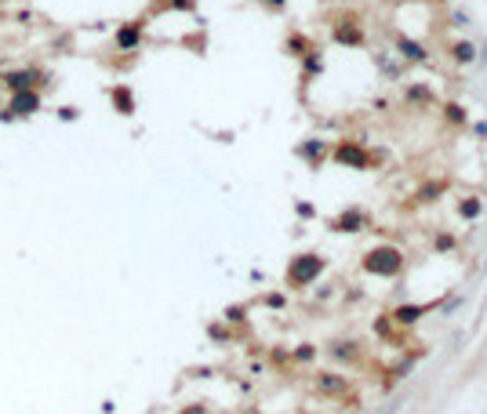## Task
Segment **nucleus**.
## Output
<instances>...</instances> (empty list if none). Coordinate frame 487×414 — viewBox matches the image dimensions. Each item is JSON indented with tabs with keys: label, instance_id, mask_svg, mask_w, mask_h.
Masks as SVG:
<instances>
[{
	"label": "nucleus",
	"instance_id": "20",
	"mask_svg": "<svg viewBox=\"0 0 487 414\" xmlns=\"http://www.w3.org/2000/svg\"><path fill=\"white\" fill-rule=\"evenodd\" d=\"M153 11H186V15H193L197 11V0H157Z\"/></svg>",
	"mask_w": 487,
	"mask_h": 414
},
{
	"label": "nucleus",
	"instance_id": "16",
	"mask_svg": "<svg viewBox=\"0 0 487 414\" xmlns=\"http://www.w3.org/2000/svg\"><path fill=\"white\" fill-rule=\"evenodd\" d=\"M444 193H447V182H444V179L426 182V185H422L418 193H415V204H436V200H440Z\"/></svg>",
	"mask_w": 487,
	"mask_h": 414
},
{
	"label": "nucleus",
	"instance_id": "8",
	"mask_svg": "<svg viewBox=\"0 0 487 414\" xmlns=\"http://www.w3.org/2000/svg\"><path fill=\"white\" fill-rule=\"evenodd\" d=\"M367 226H371V218H367L364 207H346L338 218H331V229L335 233H364Z\"/></svg>",
	"mask_w": 487,
	"mask_h": 414
},
{
	"label": "nucleus",
	"instance_id": "21",
	"mask_svg": "<svg viewBox=\"0 0 487 414\" xmlns=\"http://www.w3.org/2000/svg\"><path fill=\"white\" fill-rule=\"evenodd\" d=\"M408 102H411V106H433L429 84H411V88H408Z\"/></svg>",
	"mask_w": 487,
	"mask_h": 414
},
{
	"label": "nucleus",
	"instance_id": "15",
	"mask_svg": "<svg viewBox=\"0 0 487 414\" xmlns=\"http://www.w3.org/2000/svg\"><path fill=\"white\" fill-rule=\"evenodd\" d=\"M447 55L458 62V66H473L477 62V44H469V40H454L451 47H447Z\"/></svg>",
	"mask_w": 487,
	"mask_h": 414
},
{
	"label": "nucleus",
	"instance_id": "22",
	"mask_svg": "<svg viewBox=\"0 0 487 414\" xmlns=\"http://www.w3.org/2000/svg\"><path fill=\"white\" fill-rule=\"evenodd\" d=\"M444 120H447L451 127H465V109H462L458 102H447V106H444Z\"/></svg>",
	"mask_w": 487,
	"mask_h": 414
},
{
	"label": "nucleus",
	"instance_id": "9",
	"mask_svg": "<svg viewBox=\"0 0 487 414\" xmlns=\"http://www.w3.org/2000/svg\"><path fill=\"white\" fill-rule=\"evenodd\" d=\"M295 153H298L302 160H305V164H310V167L317 171V167L324 164V156H331V142H324V138H305V142H302V146H298Z\"/></svg>",
	"mask_w": 487,
	"mask_h": 414
},
{
	"label": "nucleus",
	"instance_id": "19",
	"mask_svg": "<svg viewBox=\"0 0 487 414\" xmlns=\"http://www.w3.org/2000/svg\"><path fill=\"white\" fill-rule=\"evenodd\" d=\"M324 73V58H320V51L313 47L310 55H302V81H310V76H320Z\"/></svg>",
	"mask_w": 487,
	"mask_h": 414
},
{
	"label": "nucleus",
	"instance_id": "1",
	"mask_svg": "<svg viewBox=\"0 0 487 414\" xmlns=\"http://www.w3.org/2000/svg\"><path fill=\"white\" fill-rule=\"evenodd\" d=\"M404 265H408V258H404V251L393 247V244H378V247H371L364 254V262L360 269L367 276H382V280H393L404 273Z\"/></svg>",
	"mask_w": 487,
	"mask_h": 414
},
{
	"label": "nucleus",
	"instance_id": "7",
	"mask_svg": "<svg viewBox=\"0 0 487 414\" xmlns=\"http://www.w3.org/2000/svg\"><path fill=\"white\" fill-rule=\"evenodd\" d=\"M145 40V19H131L117 26V37H113V44H117V51H138Z\"/></svg>",
	"mask_w": 487,
	"mask_h": 414
},
{
	"label": "nucleus",
	"instance_id": "14",
	"mask_svg": "<svg viewBox=\"0 0 487 414\" xmlns=\"http://www.w3.org/2000/svg\"><path fill=\"white\" fill-rule=\"evenodd\" d=\"M397 55H404V62H426L429 58V47L418 44L411 37H397Z\"/></svg>",
	"mask_w": 487,
	"mask_h": 414
},
{
	"label": "nucleus",
	"instance_id": "18",
	"mask_svg": "<svg viewBox=\"0 0 487 414\" xmlns=\"http://www.w3.org/2000/svg\"><path fill=\"white\" fill-rule=\"evenodd\" d=\"M458 215H462L465 222H477V218L484 215V200H480V197H462V200H458Z\"/></svg>",
	"mask_w": 487,
	"mask_h": 414
},
{
	"label": "nucleus",
	"instance_id": "11",
	"mask_svg": "<svg viewBox=\"0 0 487 414\" xmlns=\"http://www.w3.org/2000/svg\"><path fill=\"white\" fill-rule=\"evenodd\" d=\"M109 102H113V109H117L120 117H135V109H138L135 91L127 88V84H113V88H109Z\"/></svg>",
	"mask_w": 487,
	"mask_h": 414
},
{
	"label": "nucleus",
	"instance_id": "23",
	"mask_svg": "<svg viewBox=\"0 0 487 414\" xmlns=\"http://www.w3.org/2000/svg\"><path fill=\"white\" fill-rule=\"evenodd\" d=\"M207 334H211V342H218V345H230L233 342V331L222 327V324H207Z\"/></svg>",
	"mask_w": 487,
	"mask_h": 414
},
{
	"label": "nucleus",
	"instance_id": "13",
	"mask_svg": "<svg viewBox=\"0 0 487 414\" xmlns=\"http://www.w3.org/2000/svg\"><path fill=\"white\" fill-rule=\"evenodd\" d=\"M331 360H338V363H356L364 356V349H360V342H349V338H342V342H331Z\"/></svg>",
	"mask_w": 487,
	"mask_h": 414
},
{
	"label": "nucleus",
	"instance_id": "25",
	"mask_svg": "<svg viewBox=\"0 0 487 414\" xmlns=\"http://www.w3.org/2000/svg\"><path fill=\"white\" fill-rule=\"evenodd\" d=\"M454 244H458V240H454L451 233H436V240H433L436 251H454Z\"/></svg>",
	"mask_w": 487,
	"mask_h": 414
},
{
	"label": "nucleus",
	"instance_id": "12",
	"mask_svg": "<svg viewBox=\"0 0 487 414\" xmlns=\"http://www.w3.org/2000/svg\"><path fill=\"white\" fill-rule=\"evenodd\" d=\"M433 309H436V301H429V306H400V309H393V316H389V320H393L397 327H415L422 316L433 313Z\"/></svg>",
	"mask_w": 487,
	"mask_h": 414
},
{
	"label": "nucleus",
	"instance_id": "6",
	"mask_svg": "<svg viewBox=\"0 0 487 414\" xmlns=\"http://www.w3.org/2000/svg\"><path fill=\"white\" fill-rule=\"evenodd\" d=\"M40 106H44V99H40V88H29V91H11V99H8V113H11L15 120H26V117L40 113Z\"/></svg>",
	"mask_w": 487,
	"mask_h": 414
},
{
	"label": "nucleus",
	"instance_id": "30",
	"mask_svg": "<svg viewBox=\"0 0 487 414\" xmlns=\"http://www.w3.org/2000/svg\"><path fill=\"white\" fill-rule=\"evenodd\" d=\"M258 4H262V8H269V11H284V4H287V0H258Z\"/></svg>",
	"mask_w": 487,
	"mask_h": 414
},
{
	"label": "nucleus",
	"instance_id": "3",
	"mask_svg": "<svg viewBox=\"0 0 487 414\" xmlns=\"http://www.w3.org/2000/svg\"><path fill=\"white\" fill-rule=\"evenodd\" d=\"M331 160L342 164V167H353V171H367L371 167V153H367V146L360 138H342L331 149Z\"/></svg>",
	"mask_w": 487,
	"mask_h": 414
},
{
	"label": "nucleus",
	"instance_id": "5",
	"mask_svg": "<svg viewBox=\"0 0 487 414\" xmlns=\"http://www.w3.org/2000/svg\"><path fill=\"white\" fill-rule=\"evenodd\" d=\"M47 84V73L37 66H19V69H8L4 73V88L8 91H29V88H44Z\"/></svg>",
	"mask_w": 487,
	"mask_h": 414
},
{
	"label": "nucleus",
	"instance_id": "10",
	"mask_svg": "<svg viewBox=\"0 0 487 414\" xmlns=\"http://www.w3.org/2000/svg\"><path fill=\"white\" fill-rule=\"evenodd\" d=\"M317 389L324 396H331V400H346V396H349V378L324 371V374H317Z\"/></svg>",
	"mask_w": 487,
	"mask_h": 414
},
{
	"label": "nucleus",
	"instance_id": "2",
	"mask_svg": "<svg viewBox=\"0 0 487 414\" xmlns=\"http://www.w3.org/2000/svg\"><path fill=\"white\" fill-rule=\"evenodd\" d=\"M324 269H328V262L320 258V254H313V251H305V254H295L291 258V265H287V288H295V291H302V288H310V283H317L320 276H324Z\"/></svg>",
	"mask_w": 487,
	"mask_h": 414
},
{
	"label": "nucleus",
	"instance_id": "29",
	"mask_svg": "<svg viewBox=\"0 0 487 414\" xmlns=\"http://www.w3.org/2000/svg\"><path fill=\"white\" fill-rule=\"evenodd\" d=\"M266 306L269 309H284V295H266Z\"/></svg>",
	"mask_w": 487,
	"mask_h": 414
},
{
	"label": "nucleus",
	"instance_id": "27",
	"mask_svg": "<svg viewBox=\"0 0 487 414\" xmlns=\"http://www.w3.org/2000/svg\"><path fill=\"white\" fill-rule=\"evenodd\" d=\"M58 117L66 120V124H73V120L80 117V109H77V106H62V109H58Z\"/></svg>",
	"mask_w": 487,
	"mask_h": 414
},
{
	"label": "nucleus",
	"instance_id": "26",
	"mask_svg": "<svg viewBox=\"0 0 487 414\" xmlns=\"http://www.w3.org/2000/svg\"><path fill=\"white\" fill-rule=\"evenodd\" d=\"M313 356H317L313 345H298V349H295V360H298V363H310Z\"/></svg>",
	"mask_w": 487,
	"mask_h": 414
},
{
	"label": "nucleus",
	"instance_id": "17",
	"mask_svg": "<svg viewBox=\"0 0 487 414\" xmlns=\"http://www.w3.org/2000/svg\"><path fill=\"white\" fill-rule=\"evenodd\" d=\"M284 51H287V55H295V58H302V55H310V51H313V40L305 37V33H291L287 44H284Z\"/></svg>",
	"mask_w": 487,
	"mask_h": 414
},
{
	"label": "nucleus",
	"instance_id": "28",
	"mask_svg": "<svg viewBox=\"0 0 487 414\" xmlns=\"http://www.w3.org/2000/svg\"><path fill=\"white\" fill-rule=\"evenodd\" d=\"M178 414H211V407H207V404H186Z\"/></svg>",
	"mask_w": 487,
	"mask_h": 414
},
{
	"label": "nucleus",
	"instance_id": "24",
	"mask_svg": "<svg viewBox=\"0 0 487 414\" xmlns=\"http://www.w3.org/2000/svg\"><path fill=\"white\" fill-rule=\"evenodd\" d=\"M244 320H248V309H244V306H230V309H225V324H230V327H240Z\"/></svg>",
	"mask_w": 487,
	"mask_h": 414
},
{
	"label": "nucleus",
	"instance_id": "4",
	"mask_svg": "<svg viewBox=\"0 0 487 414\" xmlns=\"http://www.w3.org/2000/svg\"><path fill=\"white\" fill-rule=\"evenodd\" d=\"M331 40H335L338 47H364V44H367V33H364L360 19L346 15V19H338V22L331 26Z\"/></svg>",
	"mask_w": 487,
	"mask_h": 414
}]
</instances>
